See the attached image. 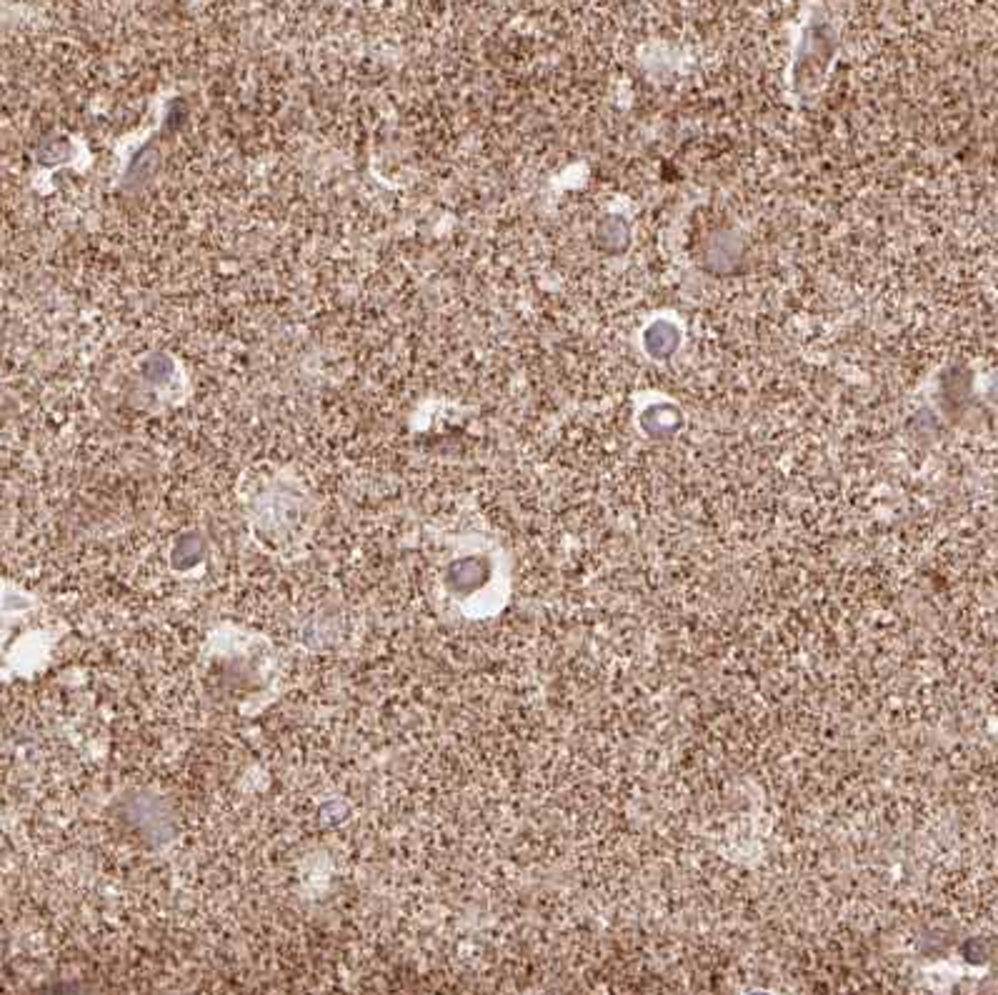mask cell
Wrapping results in <instances>:
<instances>
[{"label": "cell", "instance_id": "1", "mask_svg": "<svg viewBox=\"0 0 998 995\" xmlns=\"http://www.w3.org/2000/svg\"><path fill=\"white\" fill-rule=\"evenodd\" d=\"M143 373H146V378L153 380V383H156V380L161 383V380H168V375L173 373V363L168 358H163V355H156V358L148 360Z\"/></svg>", "mask_w": 998, "mask_h": 995}, {"label": "cell", "instance_id": "2", "mask_svg": "<svg viewBox=\"0 0 998 995\" xmlns=\"http://www.w3.org/2000/svg\"><path fill=\"white\" fill-rule=\"evenodd\" d=\"M156 170V153H151V150H143L141 155L136 158V163L131 165V173H128V178L131 180H146L148 175Z\"/></svg>", "mask_w": 998, "mask_h": 995}]
</instances>
